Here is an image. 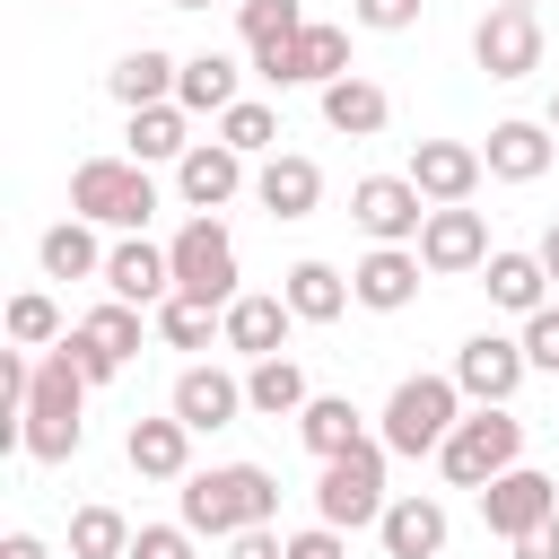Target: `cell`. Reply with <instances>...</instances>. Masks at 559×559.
Segmentation results:
<instances>
[{"instance_id": "6da1fadb", "label": "cell", "mask_w": 559, "mask_h": 559, "mask_svg": "<svg viewBox=\"0 0 559 559\" xmlns=\"http://www.w3.org/2000/svg\"><path fill=\"white\" fill-rule=\"evenodd\" d=\"M175 507H183V515H175L183 533H201V542H236V533H253V524L280 515V480H271L262 463H210V472L183 480Z\"/></svg>"}, {"instance_id": "7a4b0ae2", "label": "cell", "mask_w": 559, "mask_h": 559, "mask_svg": "<svg viewBox=\"0 0 559 559\" xmlns=\"http://www.w3.org/2000/svg\"><path fill=\"white\" fill-rule=\"evenodd\" d=\"M87 376H79V358L52 341V349H35V384H26V445L17 454H35V463H70L79 454V437H87Z\"/></svg>"}, {"instance_id": "3957f363", "label": "cell", "mask_w": 559, "mask_h": 559, "mask_svg": "<svg viewBox=\"0 0 559 559\" xmlns=\"http://www.w3.org/2000/svg\"><path fill=\"white\" fill-rule=\"evenodd\" d=\"M70 218L140 236V227L157 218V183H148V166H140V157H87V166L70 175Z\"/></svg>"}, {"instance_id": "277c9868", "label": "cell", "mask_w": 559, "mask_h": 559, "mask_svg": "<svg viewBox=\"0 0 559 559\" xmlns=\"http://www.w3.org/2000/svg\"><path fill=\"white\" fill-rule=\"evenodd\" d=\"M454 419H463V384L454 376H402L384 393L376 437H384V454H437L454 437Z\"/></svg>"}, {"instance_id": "5b68a950", "label": "cell", "mask_w": 559, "mask_h": 559, "mask_svg": "<svg viewBox=\"0 0 559 559\" xmlns=\"http://www.w3.org/2000/svg\"><path fill=\"white\" fill-rule=\"evenodd\" d=\"M384 507H393L384 498V437H367V445H349L314 472V524L367 533V524H384Z\"/></svg>"}, {"instance_id": "8992f818", "label": "cell", "mask_w": 559, "mask_h": 559, "mask_svg": "<svg viewBox=\"0 0 559 559\" xmlns=\"http://www.w3.org/2000/svg\"><path fill=\"white\" fill-rule=\"evenodd\" d=\"M515 463H524V419H515V411H463L454 437L437 445V472H445L454 489H489V480L515 472Z\"/></svg>"}, {"instance_id": "52a82bcc", "label": "cell", "mask_w": 559, "mask_h": 559, "mask_svg": "<svg viewBox=\"0 0 559 559\" xmlns=\"http://www.w3.org/2000/svg\"><path fill=\"white\" fill-rule=\"evenodd\" d=\"M166 253H175V297H192V306H218V314L245 297V288H236V236H227L218 218H183Z\"/></svg>"}, {"instance_id": "ba28073f", "label": "cell", "mask_w": 559, "mask_h": 559, "mask_svg": "<svg viewBox=\"0 0 559 559\" xmlns=\"http://www.w3.org/2000/svg\"><path fill=\"white\" fill-rule=\"evenodd\" d=\"M61 349L79 358V376L87 384H114L131 358H140V306H122V297H105L96 314H79L70 332H61Z\"/></svg>"}, {"instance_id": "9c48e42d", "label": "cell", "mask_w": 559, "mask_h": 559, "mask_svg": "<svg viewBox=\"0 0 559 559\" xmlns=\"http://www.w3.org/2000/svg\"><path fill=\"white\" fill-rule=\"evenodd\" d=\"M524 376H533V358H524V341H507V332H472V341L454 349V384H463L472 411H507Z\"/></svg>"}, {"instance_id": "30bf717a", "label": "cell", "mask_w": 559, "mask_h": 559, "mask_svg": "<svg viewBox=\"0 0 559 559\" xmlns=\"http://www.w3.org/2000/svg\"><path fill=\"white\" fill-rule=\"evenodd\" d=\"M349 218H358L376 245H419L428 201H419L411 175H358V183H349Z\"/></svg>"}, {"instance_id": "8fae6325", "label": "cell", "mask_w": 559, "mask_h": 559, "mask_svg": "<svg viewBox=\"0 0 559 559\" xmlns=\"http://www.w3.org/2000/svg\"><path fill=\"white\" fill-rule=\"evenodd\" d=\"M550 515H559V480L533 472V463H515V472H498V480L480 489V524H489L498 542H524V533L550 524Z\"/></svg>"}, {"instance_id": "7c38bea8", "label": "cell", "mask_w": 559, "mask_h": 559, "mask_svg": "<svg viewBox=\"0 0 559 559\" xmlns=\"http://www.w3.org/2000/svg\"><path fill=\"white\" fill-rule=\"evenodd\" d=\"M253 70L271 87H332V79H349V26H306L297 44L253 52Z\"/></svg>"}, {"instance_id": "4fadbf2b", "label": "cell", "mask_w": 559, "mask_h": 559, "mask_svg": "<svg viewBox=\"0 0 559 559\" xmlns=\"http://www.w3.org/2000/svg\"><path fill=\"white\" fill-rule=\"evenodd\" d=\"M402 175L419 183V201H428V210H463V201L480 192V175H489V166H480V148H472V140H411V166H402Z\"/></svg>"}, {"instance_id": "5bb4252c", "label": "cell", "mask_w": 559, "mask_h": 559, "mask_svg": "<svg viewBox=\"0 0 559 559\" xmlns=\"http://www.w3.org/2000/svg\"><path fill=\"white\" fill-rule=\"evenodd\" d=\"M472 61H480L489 79H533V70H542V17H533V9H489V17L472 26Z\"/></svg>"}, {"instance_id": "9a60e30c", "label": "cell", "mask_w": 559, "mask_h": 559, "mask_svg": "<svg viewBox=\"0 0 559 559\" xmlns=\"http://www.w3.org/2000/svg\"><path fill=\"white\" fill-rule=\"evenodd\" d=\"M419 262L437 271V280H463V271H489V218L463 201V210H428V227H419Z\"/></svg>"}, {"instance_id": "2e32d148", "label": "cell", "mask_w": 559, "mask_h": 559, "mask_svg": "<svg viewBox=\"0 0 559 559\" xmlns=\"http://www.w3.org/2000/svg\"><path fill=\"white\" fill-rule=\"evenodd\" d=\"M175 192L192 201V218H210V210H227V201L245 192V157H236L227 140H192V148L175 157Z\"/></svg>"}, {"instance_id": "e0dca14e", "label": "cell", "mask_w": 559, "mask_h": 559, "mask_svg": "<svg viewBox=\"0 0 559 559\" xmlns=\"http://www.w3.org/2000/svg\"><path fill=\"white\" fill-rule=\"evenodd\" d=\"M105 288L122 306H166L175 297V253L148 245V236H122V245H105Z\"/></svg>"}, {"instance_id": "ac0fdd59", "label": "cell", "mask_w": 559, "mask_h": 559, "mask_svg": "<svg viewBox=\"0 0 559 559\" xmlns=\"http://www.w3.org/2000/svg\"><path fill=\"white\" fill-rule=\"evenodd\" d=\"M550 157H559V131L550 122H489V148H480V166L498 175V183H542L550 175Z\"/></svg>"}, {"instance_id": "d6986e66", "label": "cell", "mask_w": 559, "mask_h": 559, "mask_svg": "<svg viewBox=\"0 0 559 559\" xmlns=\"http://www.w3.org/2000/svg\"><path fill=\"white\" fill-rule=\"evenodd\" d=\"M419 271H428L419 245H376V253L349 271V297H358L367 314H402V306L419 297Z\"/></svg>"}, {"instance_id": "ffe728a7", "label": "cell", "mask_w": 559, "mask_h": 559, "mask_svg": "<svg viewBox=\"0 0 559 559\" xmlns=\"http://www.w3.org/2000/svg\"><path fill=\"white\" fill-rule=\"evenodd\" d=\"M166 411H175L192 437H210V428H227V419H236V411H253V402H245V376H227V367H183Z\"/></svg>"}, {"instance_id": "44dd1931", "label": "cell", "mask_w": 559, "mask_h": 559, "mask_svg": "<svg viewBox=\"0 0 559 559\" xmlns=\"http://www.w3.org/2000/svg\"><path fill=\"white\" fill-rule=\"evenodd\" d=\"M445 498H428V489H411V498H393L384 507V524H376V542H384V559H445Z\"/></svg>"}, {"instance_id": "7402d4cb", "label": "cell", "mask_w": 559, "mask_h": 559, "mask_svg": "<svg viewBox=\"0 0 559 559\" xmlns=\"http://www.w3.org/2000/svg\"><path fill=\"white\" fill-rule=\"evenodd\" d=\"M218 323H227V341H218V349H236V358L253 367V358H280V349H288V323H297V314H288V297L245 288V297H236Z\"/></svg>"}, {"instance_id": "603a6c76", "label": "cell", "mask_w": 559, "mask_h": 559, "mask_svg": "<svg viewBox=\"0 0 559 559\" xmlns=\"http://www.w3.org/2000/svg\"><path fill=\"white\" fill-rule=\"evenodd\" d=\"M175 79H183V61L157 52V44H140V52H122V61L105 70V96H114L122 114H148V105H175Z\"/></svg>"}, {"instance_id": "cb8c5ba5", "label": "cell", "mask_w": 559, "mask_h": 559, "mask_svg": "<svg viewBox=\"0 0 559 559\" xmlns=\"http://www.w3.org/2000/svg\"><path fill=\"white\" fill-rule=\"evenodd\" d=\"M253 201H262L271 218H314V201H323V166L297 157V148L262 157V166H253Z\"/></svg>"}, {"instance_id": "d4e9b609", "label": "cell", "mask_w": 559, "mask_h": 559, "mask_svg": "<svg viewBox=\"0 0 559 559\" xmlns=\"http://www.w3.org/2000/svg\"><path fill=\"white\" fill-rule=\"evenodd\" d=\"M122 463H131L140 480H192V428H183L175 411H166V419H131Z\"/></svg>"}, {"instance_id": "484cf974", "label": "cell", "mask_w": 559, "mask_h": 559, "mask_svg": "<svg viewBox=\"0 0 559 559\" xmlns=\"http://www.w3.org/2000/svg\"><path fill=\"white\" fill-rule=\"evenodd\" d=\"M280 297H288L297 323H332V314L358 306V297H349V271H332V262H288V271H280Z\"/></svg>"}, {"instance_id": "4316f807", "label": "cell", "mask_w": 559, "mask_h": 559, "mask_svg": "<svg viewBox=\"0 0 559 559\" xmlns=\"http://www.w3.org/2000/svg\"><path fill=\"white\" fill-rule=\"evenodd\" d=\"M323 122H332L341 140H376V131L393 122V96H384L376 79H358V70H349V79H332V87H323Z\"/></svg>"}, {"instance_id": "83f0119b", "label": "cell", "mask_w": 559, "mask_h": 559, "mask_svg": "<svg viewBox=\"0 0 559 559\" xmlns=\"http://www.w3.org/2000/svg\"><path fill=\"white\" fill-rule=\"evenodd\" d=\"M480 280H489V306H507V314H542V306H550V271H542V253L498 245Z\"/></svg>"}, {"instance_id": "f1b7e54d", "label": "cell", "mask_w": 559, "mask_h": 559, "mask_svg": "<svg viewBox=\"0 0 559 559\" xmlns=\"http://www.w3.org/2000/svg\"><path fill=\"white\" fill-rule=\"evenodd\" d=\"M297 437H306V454H314V463H332V454L367 445V419H358V402H349V393H314V402L297 411Z\"/></svg>"}, {"instance_id": "f546056e", "label": "cell", "mask_w": 559, "mask_h": 559, "mask_svg": "<svg viewBox=\"0 0 559 559\" xmlns=\"http://www.w3.org/2000/svg\"><path fill=\"white\" fill-rule=\"evenodd\" d=\"M35 262H44V280H105V245H96V227H87V218L44 227Z\"/></svg>"}, {"instance_id": "4dcf8cb0", "label": "cell", "mask_w": 559, "mask_h": 559, "mask_svg": "<svg viewBox=\"0 0 559 559\" xmlns=\"http://www.w3.org/2000/svg\"><path fill=\"white\" fill-rule=\"evenodd\" d=\"M245 402H253L262 419H297V411L314 402V384H306L297 358H253V367H245Z\"/></svg>"}, {"instance_id": "1f68e13d", "label": "cell", "mask_w": 559, "mask_h": 559, "mask_svg": "<svg viewBox=\"0 0 559 559\" xmlns=\"http://www.w3.org/2000/svg\"><path fill=\"white\" fill-rule=\"evenodd\" d=\"M175 105H183V114H227V105H245V96H236V61H227V52H192L183 79H175Z\"/></svg>"}, {"instance_id": "d6a6232c", "label": "cell", "mask_w": 559, "mask_h": 559, "mask_svg": "<svg viewBox=\"0 0 559 559\" xmlns=\"http://www.w3.org/2000/svg\"><path fill=\"white\" fill-rule=\"evenodd\" d=\"M314 17L297 9V0H236V35H245V52H280V44H297Z\"/></svg>"}, {"instance_id": "836d02e7", "label": "cell", "mask_w": 559, "mask_h": 559, "mask_svg": "<svg viewBox=\"0 0 559 559\" xmlns=\"http://www.w3.org/2000/svg\"><path fill=\"white\" fill-rule=\"evenodd\" d=\"M183 122H192L183 105H148V114H131V131H122V140H131V157H140V166H166V157H183V148H192V131H183Z\"/></svg>"}, {"instance_id": "e575fe53", "label": "cell", "mask_w": 559, "mask_h": 559, "mask_svg": "<svg viewBox=\"0 0 559 559\" xmlns=\"http://www.w3.org/2000/svg\"><path fill=\"white\" fill-rule=\"evenodd\" d=\"M70 559H131L122 507H79V515H70Z\"/></svg>"}, {"instance_id": "d590c367", "label": "cell", "mask_w": 559, "mask_h": 559, "mask_svg": "<svg viewBox=\"0 0 559 559\" xmlns=\"http://www.w3.org/2000/svg\"><path fill=\"white\" fill-rule=\"evenodd\" d=\"M218 140H227L236 157H280V114L245 96V105H227V114H218Z\"/></svg>"}, {"instance_id": "8d00e7d4", "label": "cell", "mask_w": 559, "mask_h": 559, "mask_svg": "<svg viewBox=\"0 0 559 559\" xmlns=\"http://www.w3.org/2000/svg\"><path fill=\"white\" fill-rule=\"evenodd\" d=\"M157 341H166V349H210V341H227V323H218V306L166 297V306H157Z\"/></svg>"}, {"instance_id": "74e56055", "label": "cell", "mask_w": 559, "mask_h": 559, "mask_svg": "<svg viewBox=\"0 0 559 559\" xmlns=\"http://www.w3.org/2000/svg\"><path fill=\"white\" fill-rule=\"evenodd\" d=\"M9 341H17V349H52V341H61V306H52L44 288L9 297Z\"/></svg>"}, {"instance_id": "f35d334b", "label": "cell", "mask_w": 559, "mask_h": 559, "mask_svg": "<svg viewBox=\"0 0 559 559\" xmlns=\"http://www.w3.org/2000/svg\"><path fill=\"white\" fill-rule=\"evenodd\" d=\"M524 358H533L542 376H559V297H550L542 314H524Z\"/></svg>"}, {"instance_id": "ab89813d", "label": "cell", "mask_w": 559, "mask_h": 559, "mask_svg": "<svg viewBox=\"0 0 559 559\" xmlns=\"http://www.w3.org/2000/svg\"><path fill=\"white\" fill-rule=\"evenodd\" d=\"M349 17L367 35H402V26H419V0H349Z\"/></svg>"}, {"instance_id": "60d3db41", "label": "cell", "mask_w": 559, "mask_h": 559, "mask_svg": "<svg viewBox=\"0 0 559 559\" xmlns=\"http://www.w3.org/2000/svg\"><path fill=\"white\" fill-rule=\"evenodd\" d=\"M192 542L201 533H183V524H140L131 533V559H192Z\"/></svg>"}, {"instance_id": "b9f144b4", "label": "cell", "mask_w": 559, "mask_h": 559, "mask_svg": "<svg viewBox=\"0 0 559 559\" xmlns=\"http://www.w3.org/2000/svg\"><path fill=\"white\" fill-rule=\"evenodd\" d=\"M288 559H349V542L332 524H306V533H288Z\"/></svg>"}, {"instance_id": "7bdbcfd3", "label": "cell", "mask_w": 559, "mask_h": 559, "mask_svg": "<svg viewBox=\"0 0 559 559\" xmlns=\"http://www.w3.org/2000/svg\"><path fill=\"white\" fill-rule=\"evenodd\" d=\"M227 559H288V542H280L271 524H253V533H236V542H227Z\"/></svg>"}, {"instance_id": "ee69618b", "label": "cell", "mask_w": 559, "mask_h": 559, "mask_svg": "<svg viewBox=\"0 0 559 559\" xmlns=\"http://www.w3.org/2000/svg\"><path fill=\"white\" fill-rule=\"evenodd\" d=\"M507 550H515V559H559V515H550V524H533V533H524V542H507Z\"/></svg>"}, {"instance_id": "f6af8a7d", "label": "cell", "mask_w": 559, "mask_h": 559, "mask_svg": "<svg viewBox=\"0 0 559 559\" xmlns=\"http://www.w3.org/2000/svg\"><path fill=\"white\" fill-rule=\"evenodd\" d=\"M0 559H52V550H44L35 533H9V542H0Z\"/></svg>"}, {"instance_id": "bcb514c9", "label": "cell", "mask_w": 559, "mask_h": 559, "mask_svg": "<svg viewBox=\"0 0 559 559\" xmlns=\"http://www.w3.org/2000/svg\"><path fill=\"white\" fill-rule=\"evenodd\" d=\"M533 253H542V271H550V288H559V218L542 227V245H533Z\"/></svg>"}, {"instance_id": "7dc6e473", "label": "cell", "mask_w": 559, "mask_h": 559, "mask_svg": "<svg viewBox=\"0 0 559 559\" xmlns=\"http://www.w3.org/2000/svg\"><path fill=\"white\" fill-rule=\"evenodd\" d=\"M542 122H550V131H559V87H550V114H542Z\"/></svg>"}, {"instance_id": "c3c4849f", "label": "cell", "mask_w": 559, "mask_h": 559, "mask_svg": "<svg viewBox=\"0 0 559 559\" xmlns=\"http://www.w3.org/2000/svg\"><path fill=\"white\" fill-rule=\"evenodd\" d=\"M166 9H210V0H166Z\"/></svg>"}, {"instance_id": "681fc988", "label": "cell", "mask_w": 559, "mask_h": 559, "mask_svg": "<svg viewBox=\"0 0 559 559\" xmlns=\"http://www.w3.org/2000/svg\"><path fill=\"white\" fill-rule=\"evenodd\" d=\"M489 9H533V0H489Z\"/></svg>"}]
</instances>
